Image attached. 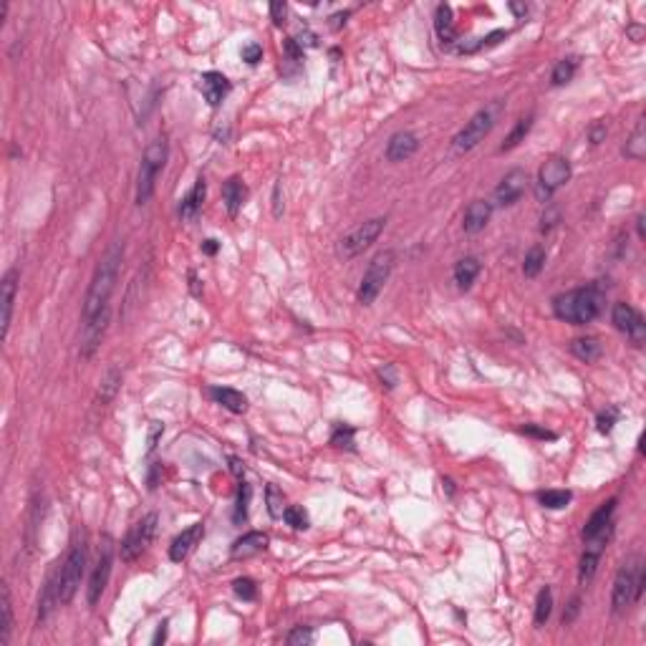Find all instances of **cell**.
Listing matches in <instances>:
<instances>
[{"label":"cell","mask_w":646,"mask_h":646,"mask_svg":"<svg viewBox=\"0 0 646 646\" xmlns=\"http://www.w3.org/2000/svg\"><path fill=\"white\" fill-rule=\"evenodd\" d=\"M606 134H609V127H606V122H594L591 124V129H588V141L591 144H601V141L606 139Z\"/></svg>","instance_id":"cell-47"},{"label":"cell","mask_w":646,"mask_h":646,"mask_svg":"<svg viewBox=\"0 0 646 646\" xmlns=\"http://www.w3.org/2000/svg\"><path fill=\"white\" fill-rule=\"evenodd\" d=\"M265 503H268V512H271V517H283V512H286V495H283V490H278L276 485H268L265 488Z\"/></svg>","instance_id":"cell-38"},{"label":"cell","mask_w":646,"mask_h":646,"mask_svg":"<svg viewBox=\"0 0 646 646\" xmlns=\"http://www.w3.org/2000/svg\"><path fill=\"white\" fill-rule=\"evenodd\" d=\"M533 114H528V117H520L515 122V127L510 129V134L505 136V141L500 144V152H510V149H515L520 141H525V136H528V131L533 129Z\"/></svg>","instance_id":"cell-31"},{"label":"cell","mask_w":646,"mask_h":646,"mask_svg":"<svg viewBox=\"0 0 646 646\" xmlns=\"http://www.w3.org/2000/svg\"><path fill=\"white\" fill-rule=\"evenodd\" d=\"M538 500H541V505L548 507V510H563L570 503V493L568 490H546V493L538 495Z\"/></svg>","instance_id":"cell-37"},{"label":"cell","mask_w":646,"mask_h":646,"mask_svg":"<svg viewBox=\"0 0 646 646\" xmlns=\"http://www.w3.org/2000/svg\"><path fill=\"white\" fill-rule=\"evenodd\" d=\"M551 613H553V588L546 586L541 588L538 601H535V626H546Z\"/></svg>","instance_id":"cell-33"},{"label":"cell","mask_w":646,"mask_h":646,"mask_svg":"<svg viewBox=\"0 0 646 646\" xmlns=\"http://www.w3.org/2000/svg\"><path fill=\"white\" fill-rule=\"evenodd\" d=\"M500 112H503V101H493V104L482 106L480 112L475 114V117L470 119V122L464 124L462 129L454 134L452 139V152L454 154H467L472 152V149L480 144L485 136L493 131L495 122H498Z\"/></svg>","instance_id":"cell-4"},{"label":"cell","mask_w":646,"mask_h":646,"mask_svg":"<svg viewBox=\"0 0 646 646\" xmlns=\"http://www.w3.org/2000/svg\"><path fill=\"white\" fill-rule=\"evenodd\" d=\"M331 445H334V447H346V450H353V429H351V427H343V424H339V427L334 429V435H331Z\"/></svg>","instance_id":"cell-41"},{"label":"cell","mask_w":646,"mask_h":646,"mask_svg":"<svg viewBox=\"0 0 646 646\" xmlns=\"http://www.w3.org/2000/svg\"><path fill=\"white\" fill-rule=\"evenodd\" d=\"M86 560H88V548L86 541L74 543V548L66 556L64 565H61V581H59V604H69L76 596L81 578L86 573Z\"/></svg>","instance_id":"cell-6"},{"label":"cell","mask_w":646,"mask_h":646,"mask_svg":"<svg viewBox=\"0 0 646 646\" xmlns=\"http://www.w3.org/2000/svg\"><path fill=\"white\" fill-rule=\"evenodd\" d=\"M6 16H8V3L3 0V3H0V25L6 23Z\"/></svg>","instance_id":"cell-61"},{"label":"cell","mask_w":646,"mask_h":646,"mask_svg":"<svg viewBox=\"0 0 646 646\" xmlns=\"http://www.w3.org/2000/svg\"><path fill=\"white\" fill-rule=\"evenodd\" d=\"M626 35H629L634 43H641L644 41V25H629V28H626Z\"/></svg>","instance_id":"cell-54"},{"label":"cell","mask_w":646,"mask_h":646,"mask_svg":"<svg viewBox=\"0 0 646 646\" xmlns=\"http://www.w3.org/2000/svg\"><path fill=\"white\" fill-rule=\"evenodd\" d=\"M379 379L387 384V389H394L397 387V369H394L392 364H384L382 369H379Z\"/></svg>","instance_id":"cell-50"},{"label":"cell","mask_w":646,"mask_h":646,"mask_svg":"<svg viewBox=\"0 0 646 646\" xmlns=\"http://www.w3.org/2000/svg\"><path fill=\"white\" fill-rule=\"evenodd\" d=\"M419 152V136L414 131H397L392 134V139L387 141V152L384 157L392 162V165H399V162H406L409 157Z\"/></svg>","instance_id":"cell-15"},{"label":"cell","mask_w":646,"mask_h":646,"mask_svg":"<svg viewBox=\"0 0 646 646\" xmlns=\"http://www.w3.org/2000/svg\"><path fill=\"white\" fill-rule=\"evenodd\" d=\"M346 18H348V13H341V16H334V18H331V20H336L334 28H341V23H346Z\"/></svg>","instance_id":"cell-60"},{"label":"cell","mask_w":646,"mask_h":646,"mask_svg":"<svg viewBox=\"0 0 646 646\" xmlns=\"http://www.w3.org/2000/svg\"><path fill=\"white\" fill-rule=\"evenodd\" d=\"M119 387H122V371L117 369V366H109L106 369V374L101 376L99 382V389H96V397H94V406L96 409H104L109 401L117 397Z\"/></svg>","instance_id":"cell-21"},{"label":"cell","mask_w":646,"mask_h":646,"mask_svg":"<svg viewBox=\"0 0 646 646\" xmlns=\"http://www.w3.org/2000/svg\"><path fill=\"white\" fill-rule=\"evenodd\" d=\"M250 498H253V488L242 482L237 488V500H235V512H233V520L235 525H242L247 520V507H250Z\"/></svg>","instance_id":"cell-36"},{"label":"cell","mask_w":646,"mask_h":646,"mask_svg":"<svg viewBox=\"0 0 646 646\" xmlns=\"http://www.w3.org/2000/svg\"><path fill=\"white\" fill-rule=\"evenodd\" d=\"M13 634V599H11V586L3 583L0 588V646H8Z\"/></svg>","instance_id":"cell-25"},{"label":"cell","mask_w":646,"mask_h":646,"mask_svg":"<svg viewBox=\"0 0 646 646\" xmlns=\"http://www.w3.org/2000/svg\"><path fill=\"white\" fill-rule=\"evenodd\" d=\"M202 535H205L202 523H194V525H189L187 530H182V533L177 535L175 541H172V546H170V560L182 563V560L189 556V551L197 546V541H200Z\"/></svg>","instance_id":"cell-20"},{"label":"cell","mask_w":646,"mask_h":646,"mask_svg":"<svg viewBox=\"0 0 646 646\" xmlns=\"http://www.w3.org/2000/svg\"><path fill=\"white\" fill-rule=\"evenodd\" d=\"M16 293H18V271L16 268H11V271L3 276V281H0V308H3L0 323H3V339H8V331H11Z\"/></svg>","instance_id":"cell-16"},{"label":"cell","mask_w":646,"mask_h":646,"mask_svg":"<svg viewBox=\"0 0 646 646\" xmlns=\"http://www.w3.org/2000/svg\"><path fill=\"white\" fill-rule=\"evenodd\" d=\"M639 560L629 558L626 563L618 568L616 578H613V591H611V613L621 616L631 604H636V570H639Z\"/></svg>","instance_id":"cell-9"},{"label":"cell","mask_w":646,"mask_h":646,"mask_svg":"<svg viewBox=\"0 0 646 646\" xmlns=\"http://www.w3.org/2000/svg\"><path fill=\"white\" fill-rule=\"evenodd\" d=\"M112 563H114V541L109 535H104L101 541V551H99V560H96V568L88 578V591H86V599L88 606H96L101 599V594L106 591V583H109V576H112Z\"/></svg>","instance_id":"cell-11"},{"label":"cell","mask_w":646,"mask_h":646,"mask_svg":"<svg viewBox=\"0 0 646 646\" xmlns=\"http://www.w3.org/2000/svg\"><path fill=\"white\" fill-rule=\"evenodd\" d=\"M311 641H313V631L308 629V626H295V629L288 634L290 646H303V644H311Z\"/></svg>","instance_id":"cell-43"},{"label":"cell","mask_w":646,"mask_h":646,"mask_svg":"<svg viewBox=\"0 0 646 646\" xmlns=\"http://www.w3.org/2000/svg\"><path fill=\"white\" fill-rule=\"evenodd\" d=\"M482 265L477 258H462L457 260V265H454V283H457L459 290H470L472 283L477 281V276H480Z\"/></svg>","instance_id":"cell-28"},{"label":"cell","mask_w":646,"mask_h":646,"mask_svg":"<svg viewBox=\"0 0 646 646\" xmlns=\"http://www.w3.org/2000/svg\"><path fill=\"white\" fill-rule=\"evenodd\" d=\"M247 200V187L242 184L240 177H230L228 182L223 184V202L225 207H228L230 218H235L237 212H240V207L245 205Z\"/></svg>","instance_id":"cell-23"},{"label":"cell","mask_w":646,"mask_h":646,"mask_svg":"<svg viewBox=\"0 0 646 646\" xmlns=\"http://www.w3.org/2000/svg\"><path fill=\"white\" fill-rule=\"evenodd\" d=\"M505 38H507V30H493L490 35L480 38V48H493V46H498L500 41H505Z\"/></svg>","instance_id":"cell-51"},{"label":"cell","mask_w":646,"mask_h":646,"mask_svg":"<svg viewBox=\"0 0 646 646\" xmlns=\"http://www.w3.org/2000/svg\"><path fill=\"white\" fill-rule=\"evenodd\" d=\"M611 321L621 334H626V339H629L634 346H644L646 323L634 306H629V303H616L611 311Z\"/></svg>","instance_id":"cell-13"},{"label":"cell","mask_w":646,"mask_h":646,"mask_svg":"<svg viewBox=\"0 0 646 646\" xmlns=\"http://www.w3.org/2000/svg\"><path fill=\"white\" fill-rule=\"evenodd\" d=\"M157 512H149L127 533V538L122 541V558L124 560H136L141 553L147 551V546L152 543L154 533H157Z\"/></svg>","instance_id":"cell-10"},{"label":"cell","mask_w":646,"mask_h":646,"mask_svg":"<svg viewBox=\"0 0 646 646\" xmlns=\"http://www.w3.org/2000/svg\"><path fill=\"white\" fill-rule=\"evenodd\" d=\"M558 220H560L558 210H556V207H548V210L543 212V218H541V233H551V230L558 225Z\"/></svg>","instance_id":"cell-48"},{"label":"cell","mask_w":646,"mask_h":646,"mask_svg":"<svg viewBox=\"0 0 646 646\" xmlns=\"http://www.w3.org/2000/svg\"><path fill=\"white\" fill-rule=\"evenodd\" d=\"M165 435V424L162 422H152L149 424V437H147V452H154V447H157L159 437Z\"/></svg>","instance_id":"cell-49"},{"label":"cell","mask_w":646,"mask_h":646,"mask_svg":"<svg viewBox=\"0 0 646 646\" xmlns=\"http://www.w3.org/2000/svg\"><path fill=\"white\" fill-rule=\"evenodd\" d=\"M109 318H112V311H109V308H104V311H99L94 318L83 321L81 358H91L96 353V348L101 346V339H104L106 329H109Z\"/></svg>","instance_id":"cell-14"},{"label":"cell","mask_w":646,"mask_h":646,"mask_svg":"<svg viewBox=\"0 0 646 646\" xmlns=\"http://www.w3.org/2000/svg\"><path fill=\"white\" fill-rule=\"evenodd\" d=\"M507 8H510V11L515 13L517 18H525V16H528V11H530L528 3H510Z\"/></svg>","instance_id":"cell-56"},{"label":"cell","mask_w":646,"mask_h":646,"mask_svg":"<svg viewBox=\"0 0 646 646\" xmlns=\"http://www.w3.org/2000/svg\"><path fill=\"white\" fill-rule=\"evenodd\" d=\"M205 192H207V184H205V180L200 177V180L194 182V187L184 194L182 205H180V218H182L184 223H192V220L200 215L202 202H205Z\"/></svg>","instance_id":"cell-22"},{"label":"cell","mask_w":646,"mask_h":646,"mask_svg":"<svg viewBox=\"0 0 646 646\" xmlns=\"http://www.w3.org/2000/svg\"><path fill=\"white\" fill-rule=\"evenodd\" d=\"M230 464H233V472H235V475H240V472H242V467H240V462H237L235 457L230 459Z\"/></svg>","instance_id":"cell-62"},{"label":"cell","mask_w":646,"mask_h":646,"mask_svg":"<svg viewBox=\"0 0 646 646\" xmlns=\"http://www.w3.org/2000/svg\"><path fill=\"white\" fill-rule=\"evenodd\" d=\"M570 351H573V356L581 358V361L591 364V361L601 358L604 348H601L599 339H594V336H583V339H573V341H570Z\"/></svg>","instance_id":"cell-29"},{"label":"cell","mask_w":646,"mask_h":646,"mask_svg":"<svg viewBox=\"0 0 646 646\" xmlns=\"http://www.w3.org/2000/svg\"><path fill=\"white\" fill-rule=\"evenodd\" d=\"M599 563H601V553L583 551L581 565H578V583H581V586L591 583V578H594V576H596V570H599Z\"/></svg>","instance_id":"cell-35"},{"label":"cell","mask_w":646,"mask_h":646,"mask_svg":"<svg viewBox=\"0 0 646 646\" xmlns=\"http://www.w3.org/2000/svg\"><path fill=\"white\" fill-rule=\"evenodd\" d=\"M606 293L599 283H591L586 288L568 290L553 298V313L565 323L573 326H586V323L596 321L604 311Z\"/></svg>","instance_id":"cell-2"},{"label":"cell","mask_w":646,"mask_h":646,"mask_svg":"<svg viewBox=\"0 0 646 646\" xmlns=\"http://www.w3.org/2000/svg\"><path fill=\"white\" fill-rule=\"evenodd\" d=\"M570 180V162L565 157H551L546 165L538 170V182H535V197L538 202H551V197Z\"/></svg>","instance_id":"cell-8"},{"label":"cell","mask_w":646,"mask_h":646,"mask_svg":"<svg viewBox=\"0 0 646 646\" xmlns=\"http://www.w3.org/2000/svg\"><path fill=\"white\" fill-rule=\"evenodd\" d=\"M394 263H397L394 250H382V253H376L371 258L369 268L364 271V278L358 283V303L361 306H371L379 298V293L384 290V286H387L389 276L394 271Z\"/></svg>","instance_id":"cell-5"},{"label":"cell","mask_w":646,"mask_h":646,"mask_svg":"<svg viewBox=\"0 0 646 646\" xmlns=\"http://www.w3.org/2000/svg\"><path fill=\"white\" fill-rule=\"evenodd\" d=\"M623 157L629 159H644L646 157V129H644V117L636 122L634 131H631L629 141H626V147H623Z\"/></svg>","instance_id":"cell-30"},{"label":"cell","mask_w":646,"mask_h":646,"mask_svg":"<svg viewBox=\"0 0 646 646\" xmlns=\"http://www.w3.org/2000/svg\"><path fill=\"white\" fill-rule=\"evenodd\" d=\"M528 184H530L528 172H525V170H510L498 182V187H495L490 205H493V207H512L525 194Z\"/></svg>","instance_id":"cell-12"},{"label":"cell","mask_w":646,"mask_h":646,"mask_svg":"<svg viewBox=\"0 0 646 646\" xmlns=\"http://www.w3.org/2000/svg\"><path fill=\"white\" fill-rule=\"evenodd\" d=\"M578 613H581V599H578V596H573V599H570V604H568V609L563 611V618H560V623H563V626H570V623L578 618Z\"/></svg>","instance_id":"cell-46"},{"label":"cell","mask_w":646,"mask_h":646,"mask_svg":"<svg viewBox=\"0 0 646 646\" xmlns=\"http://www.w3.org/2000/svg\"><path fill=\"white\" fill-rule=\"evenodd\" d=\"M616 503H618V500H616V498H611V500H606V503L599 507V510H594V515L588 517L586 525H583V541H586V538H594V535L599 533V530H604L609 523H613V512H616Z\"/></svg>","instance_id":"cell-24"},{"label":"cell","mask_w":646,"mask_h":646,"mask_svg":"<svg viewBox=\"0 0 646 646\" xmlns=\"http://www.w3.org/2000/svg\"><path fill=\"white\" fill-rule=\"evenodd\" d=\"M286 18H288V6H286L283 0H276V3H271V20H273V25H278V28H281V25L286 23Z\"/></svg>","instance_id":"cell-45"},{"label":"cell","mask_w":646,"mask_h":646,"mask_svg":"<svg viewBox=\"0 0 646 646\" xmlns=\"http://www.w3.org/2000/svg\"><path fill=\"white\" fill-rule=\"evenodd\" d=\"M210 394H212V399L218 401V404H223L228 411H233V414H245L247 411L245 394L237 392V389L218 387V389H210Z\"/></svg>","instance_id":"cell-27"},{"label":"cell","mask_w":646,"mask_h":646,"mask_svg":"<svg viewBox=\"0 0 646 646\" xmlns=\"http://www.w3.org/2000/svg\"><path fill=\"white\" fill-rule=\"evenodd\" d=\"M189 290H192V295H200V281H197V273L189 271Z\"/></svg>","instance_id":"cell-57"},{"label":"cell","mask_w":646,"mask_h":646,"mask_svg":"<svg viewBox=\"0 0 646 646\" xmlns=\"http://www.w3.org/2000/svg\"><path fill=\"white\" fill-rule=\"evenodd\" d=\"M543 268H546V250H543L541 245L530 247L528 255H525V260H523V276L525 278L541 276Z\"/></svg>","instance_id":"cell-34"},{"label":"cell","mask_w":646,"mask_h":646,"mask_svg":"<svg viewBox=\"0 0 646 646\" xmlns=\"http://www.w3.org/2000/svg\"><path fill=\"white\" fill-rule=\"evenodd\" d=\"M578 64H581V59H578V56H565V59H560L558 64L553 66V74H551V83H553V86H563V83H568L570 78L576 76Z\"/></svg>","instance_id":"cell-32"},{"label":"cell","mask_w":646,"mask_h":646,"mask_svg":"<svg viewBox=\"0 0 646 646\" xmlns=\"http://www.w3.org/2000/svg\"><path fill=\"white\" fill-rule=\"evenodd\" d=\"M616 422H618V409L616 406H609L606 411H601L599 414V419H596V424H599V432L601 435H609L613 427H616Z\"/></svg>","instance_id":"cell-42"},{"label":"cell","mask_w":646,"mask_h":646,"mask_svg":"<svg viewBox=\"0 0 646 646\" xmlns=\"http://www.w3.org/2000/svg\"><path fill=\"white\" fill-rule=\"evenodd\" d=\"M167 157H170V144L165 136H157L154 141H149L144 154L139 162V175H136V205H147L154 194V184H157L159 172L165 170Z\"/></svg>","instance_id":"cell-3"},{"label":"cell","mask_w":646,"mask_h":646,"mask_svg":"<svg viewBox=\"0 0 646 646\" xmlns=\"http://www.w3.org/2000/svg\"><path fill=\"white\" fill-rule=\"evenodd\" d=\"M268 548V535L260 533V530H250L245 533L242 538H237L230 548V556L235 560H245V558H253L258 553H263Z\"/></svg>","instance_id":"cell-19"},{"label":"cell","mask_w":646,"mask_h":646,"mask_svg":"<svg viewBox=\"0 0 646 646\" xmlns=\"http://www.w3.org/2000/svg\"><path fill=\"white\" fill-rule=\"evenodd\" d=\"M165 639H167V621H165V623H159V629H157V634H154L152 644H162Z\"/></svg>","instance_id":"cell-58"},{"label":"cell","mask_w":646,"mask_h":646,"mask_svg":"<svg viewBox=\"0 0 646 646\" xmlns=\"http://www.w3.org/2000/svg\"><path fill=\"white\" fill-rule=\"evenodd\" d=\"M435 28H437V35H440V41H442V43H447V46L457 41V28H454L452 6H447V3L437 6V13H435Z\"/></svg>","instance_id":"cell-26"},{"label":"cell","mask_w":646,"mask_h":646,"mask_svg":"<svg viewBox=\"0 0 646 646\" xmlns=\"http://www.w3.org/2000/svg\"><path fill=\"white\" fill-rule=\"evenodd\" d=\"M233 591H235V594L240 596L242 601H253L255 596H258V586H255L253 578H235V583H233Z\"/></svg>","instance_id":"cell-40"},{"label":"cell","mask_w":646,"mask_h":646,"mask_svg":"<svg viewBox=\"0 0 646 646\" xmlns=\"http://www.w3.org/2000/svg\"><path fill=\"white\" fill-rule=\"evenodd\" d=\"M644 220H646V218H644V215H639V218H636V233H639V237H641V240H644V237H646V230H644Z\"/></svg>","instance_id":"cell-59"},{"label":"cell","mask_w":646,"mask_h":646,"mask_svg":"<svg viewBox=\"0 0 646 646\" xmlns=\"http://www.w3.org/2000/svg\"><path fill=\"white\" fill-rule=\"evenodd\" d=\"M273 215H276V218H281V215H283V207H281V182L273 187Z\"/></svg>","instance_id":"cell-53"},{"label":"cell","mask_w":646,"mask_h":646,"mask_svg":"<svg viewBox=\"0 0 646 646\" xmlns=\"http://www.w3.org/2000/svg\"><path fill=\"white\" fill-rule=\"evenodd\" d=\"M220 250V242L215 240V237H207L205 242H202V253L205 255H215Z\"/></svg>","instance_id":"cell-55"},{"label":"cell","mask_w":646,"mask_h":646,"mask_svg":"<svg viewBox=\"0 0 646 646\" xmlns=\"http://www.w3.org/2000/svg\"><path fill=\"white\" fill-rule=\"evenodd\" d=\"M240 56H242V61H245V64L255 66L260 59H263V46H260V43H247V46L240 51Z\"/></svg>","instance_id":"cell-44"},{"label":"cell","mask_w":646,"mask_h":646,"mask_svg":"<svg viewBox=\"0 0 646 646\" xmlns=\"http://www.w3.org/2000/svg\"><path fill=\"white\" fill-rule=\"evenodd\" d=\"M200 88H202V96H205L207 104H210L212 109H218V106L225 101V96L230 94V81H228V76L220 74V71H207V74L200 76Z\"/></svg>","instance_id":"cell-17"},{"label":"cell","mask_w":646,"mask_h":646,"mask_svg":"<svg viewBox=\"0 0 646 646\" xmlns=\"http://www.w3.org/2000/svg\"><path fill=\"white\" fill-rule=\"evenodd\" d=\"M525 435H533V437H541V440H556V435L553 432H548V429H538V427H523Z\"/></svg>","instance_id":"cell-52"},{"label":"cell","mask_w":646,"mask_h":646,"mask_svg":"<svg viewBox=\"0 0 646 646\" xmlns=\"http://www.w3.org/2000/svg\"><path fill=\"white\" fill-rule=\"evenodd\" d=\"M384 225H387V218H371V220H366V223L356 225L353 230H348L346 235L339 240V245H336L339 258L351 260V258H356V255H361L366 247H371V242H376V237L384 233Z\"/></svg>","instance_id":"cell-7"},{"label":"cell","mask_w":646,"mask_h":646,"mask_svg":"<svg viewBox=\"0 0 646 646\" xmlns=\"http://www.w3.org/2000/svg\"><path fill=\"white\" fill-rule=\"evenodd\" d=\"M283 520L295 530H308L311 528V520H308V512L300 505H288L283 512Z\"/></svg>","instance_id":"cell-39"},{"label":"cell","mask_w":646,"mask_h":646,"mask_svg":"<svg viewBox=\"0 0 646 646\" xmlns=\"http://www.w3.org/2000/svg\"><path fill=\"white\" fill-rule=\"evenodd\" d=\"M493 210L495 207L490 205V200H475L467 205L464 210V218H462V228L467 235H477L482 230L488 228L490 218H493Z\"/></svg>","instance_id":"cell-18"},{"label":"cell","mask_w":646,"mask_h":646,"mask_svg":"<svg viewBox=\"0 0 646 646\" xmlns=\"http://www.w3.org/2000/svg\"><path fill=\"white\" fill-rule=\"evenodd\" d=\"M122 260H124V245L117 242V245L109 247V253L96 265L86 300H83V321H88V318H94L99 311L109 308V298H112L114 288H117L119 271H122Z\"/></svg>","instance_id":"cell-1"}]
</instances>
